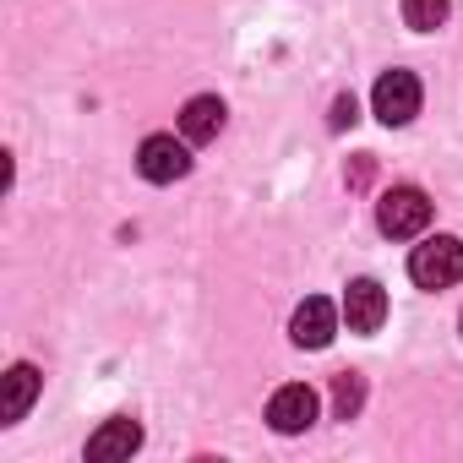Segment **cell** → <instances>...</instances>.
I'll list each match as a JSON object with an SVG mask.
<instances>
[{
	"instance_id": "cell-1",
	"label": "cell",
	"mask_w": 463,
	"mask_h": 463,
	"mask_svg": "<svg viewBox=\"0 0 463 463\" xmlns=\"http://www.w3.org/2000/svg\"><path fill=\"white\" fill-rule=\"evenodd\" d=\"M425 223H430V196L420 185H392L382 191L376 202V229L387 241H409V235H425Z\"/></svg>"
},
{
	"instance_id": "cell-2",
	"label": "cell",
	"mask_w": 463,
	"mask_h": 463,
	"mask_svg": "<svg viewBox=\"0 0 463 463\" xmlns=\"http://www.w3.org/2000/svg\"><path fill=\"white\" fill-rule=\"evenodd\" d=\"M409 279H414L420 289H447V284H458V279H463V241H458V235H430V241H420L414 257H409Z\"/></svg>"
},
{
	"instance_id": "cell-3",
	"label": "cell",
	"mask_w": 463,
	"mask_h": 463,
	"mask_svg": "<svg viewBox=\"0 0 463 463\" xmlns=\"http://www.w3.org/2000/svg\"><path fill=\"white\" fill-rule=\"evenodd\" d=\"M371 109L382 126H409L420 115V77L414 71H382L371 88Z\"/></svg>"
},
{
	"instance_id": "cell-4",
	"label": "cell",
	"mask_w": 463,
	"mask_h": 463,
	"mask_svg": "<svg viewBox=\"0 0 463 463\" xmlns=\"http://www.w3.org/2000/svg\"><path fill=\"white\" fill-rule=\"evenodd\" d=\"M137 169H142V180H153V185H175V180H185V169H191V147H185V137L175 142V137H147L142 147H137Z\"/></svg>"
},
{
	"instance_id": "cell-5",
	"label": "cell",
	"mask_w": 463,
	"mask_h": 463,
	"mask_svg": "<svg viewBox=\"0 0 463 463\" xmlns=\"http://www.w3.org/2000/svg\"><path fill=\"white\" fill-rule=\"evenodd\" d=\"M317 409H322V398H317L306 382H289V387H279V392H273L268 420H273V430H279V436H300V430H311V425H317Z\"/></svg>"
},
{
	"instance_id": "cell-6",
	"label": "cell",
	"mask_w": 463,
	"mask_h": 463,
	"mask_svg": "<svg viewBox=\"0 0 463 463\" xmlns=\"http://www.w3.org/2000/svg\"><path fill=\"white\" fill-rule=\"evenodd\" d=\"M344 322H349V333H376L387 322V289L376 279H354L344 289Z\"/></svg>"
},
{
	"instance_id": "cell-7",
	"label": "cell",
	"mask_w": 463,
	"mask_h": 463,
	"mask_svg": "<svg viewBox=\"0 0 463 463\" xmlns=\"http://www.w3.org/2000/svg\"><path fill=\"white\" fill-rule=\"evenodd\" d=\"M333 333H338V311H333V300H322V295L300 300V311H295V322H289V338H295L300 349H327Z\"/></svg>"
},
{
	"instance_id": "cell-8",
	"label": "cell",
	"mask_w": 463,
	"mask_h": 463,
	"mask_svg": "<svg viewBox=\"0 0 463 463\" xmlns=\"http://www.w3.org/2000/svg\"><path fill=\"white\" fill-rule=\"evenodd\" d=\"M137 447H142V425H137V420H126V414H120V420H104V425L88 436V458H93V463L131 458Z\"/></svg>"
},
{
	"instance_id": "cell-9",
	"label": "cell",
	"mask_w": 463,
	"mask_h": 463,
	"mask_svg": "<svg viewBox=\"0 0 463 463\" xmlns=\"http://www.w3.org/2000/svg\"><path fill=\"white\" fill-rule=\"evenodd\" d=\"M218 131H223V99L196 93V99L180 109V137H185V142H213Z\"/></svg>"
},
{
	"instance_id": "cell-10",
	"label": "cell",
	"mask_w": 463,
	"mask_h": 463,
	"mask_svg": "<svg viewBox=\"0 0 463 463\" xmlns=\"http://www.w3.org/2000/svg\"><path fill=\"white\" fill-rule=\"evenodd\" d=\"M39 371L33 365H12L6 371V425H17V420H28V409H33V398H39Z\"/></svg>"
},
{
	"instance_id": "cell-11",
	"label": "cell",
	"mask_w": 463,
	"mask_h": 463,
	"mask_svg": "<svg viewBox=\"0 0 463 463\" xmlns=\"http://www.w3.org/2000/svg\"><path fill=\"white\" fill-rule=\"evenodd\" d=\"M447 12H452V0H403V23L414 33H436L447 23Z\"/></svg>"
},
{
	"instance_id": "cell-12",
	"label": "cell",
	"mask_w": 463,
	"mask_h": 463,
	"mask_svg": "<svg viewBox=\"0 0 463 463\" xmlns=\"http://www.w3.org/2000/svg\"><path fill=\"white\" fill-rule=\"evenodd\" d=\"M333 403H338V420H354L360 403H365V382H360L354 371H344V376L333 382Z\"/></svg>"
},
{
	"instance_id": "cell-13",
	"label": "cell",
	"mask_w": 463,
	"mask_h": 463,
	"mask_svg": "<svg viewBox=\"0 0 463 463\" xmlns=\"http://www.w3.org/2000/svg\"><path fill=\"white\" fill-rule=\"evenodd\" d=\"M349 120H354V99H338L333 104V126H349Z\"/></svg>"
},
{
	"instance_id": "cell-14",
	"label": "cell",
	"mask_w": 463,
	"mask_h": 463,
	"mask_svg": "<svg viewBox=\"0 0 463 463\" xmlns=\"http://www.w3.org/2000/svg\"><path fill=\"white\" fill-rule=\"evenodd\" d=\"M458 327H463V322H458Z\"/></svg>"
}]
</instances>
